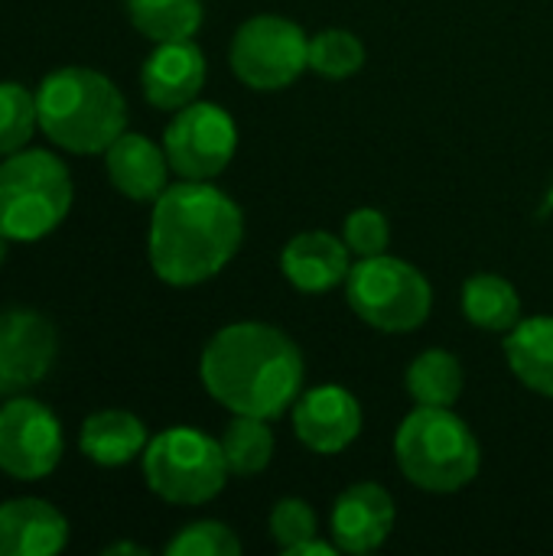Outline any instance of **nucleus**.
Returning a JSON list of instances; mask_svg holds the SVG:
<instances>
[{"label": "nucleus", "instance_id": "5701e85b", "mask_svg": "<svg viewBox=\"0 0 553 556\" xmlns=\"http://www.w3.org/2000/svg\"><path fill=\"white\" fill-rule=\"evenodd\" d=\"M218 443H222L228 472L238 479H251V476L264 472L274 459V433H271L267 420H261V417L235 414V420L225 427Z\"/></svg>", "mask_w": 553, "mask_h": 556}, {"label": "nucleus", "instance_id": "20e7f679", "mask_svg": "<svg viewBox=\"0 0 553 556\" xmlns=\"http://www.w3.org/2000/svg\"><path fill=\"white\" fill-rule=\"evenodd\" d=\"M394 459L404 479L424 492L466 489L482 466L479 440L453 407H414L394 433Z\"/></svg>", "mask_w": 553, "mask_h": 556}, {"label": "nucleus", "instance_id": "f257e3e1", "mask_svg": "<svg viewBox=\"0 0 553 556\" xmlns=\"http://www.w3.org/2000/svg\"><path fill=\"white\" fill-rule=\"evenodd\" d=\"M244 241L238 202L212 182L183 179L153 202L147 254L169 287H199L222 274Z\"/></svg>", "mask_w": 553, "mask_h": 556}, {"label": "nucleus", "instance_id": "ddd939ff", "mask_svg": "<svg viewBox=\"0 0 553 556\" xmlns=\"http://www.w3.org/2000/svg\"><path fill=\"white\" fill-rule=\"evenodd\" d=\"M205 55L192 39L156 42L140 68L143 98L160 111H179L192 104L205 85Z\"/></svg>", "mask_w": 553, "mask_h": 556}, {"label": "nucleus", "instance_id": "6ab92c4d", "mask_svg": "<svg viewBox=\"0 0 553 556\" xmlns=\"http://www.w3.org/2000/svg\"><path fill=\"white\" fill-rule=\"evenodd\" d=\"M505 358L528 391L553 397V316H528L505 332Z\"/></svg>", "mask_w": 553, "mask_h": 556}, {"label": "nucleus", "instance_id": "7ed1b4c3", "mask_svg": "<svg viewBox=\"0 0 553 556\" xmlns=\"http://www.w3.org/2000/svg\"><path fill=\"white\" fill-rule=\"evenodd\" d=\"M39 130L68 153H104L127 130V101L121 88L85 65H65L36 88Z\"/></svg>", "mask_w": 553, "mask_h": 556}, {"label": "nucleus", "instance_id": "7c9ffc66", "mask_svg": "<svg viewBox=\"0 0 553 556\" xmlns=\"http://www.w3.org/2000/svg\"><path fill=\"white\" fill-rule=\"evenodd\" d=\"M10 244H13V241H10V238H3V235H0V264H3V261H7V248H10Z\"/></svg>", "mask_w": 553, "mask_h": 556}, {"label": "nucleus", "instance_id": "423d86ee", "mask_svg": "<svg viewBox=\"0 0 553 556\" xmlns=\"http://www.w3.org/2000/svg\"><path fill=\"white\" fill-rule=\"evenodd\" d=\"M345 300L352 313L378 332H414L433 309L430 280L401 257H359L345 277Z\"/></svg>", "mask_w": 553, "mask_h": 556}, {"label": "nucleus", "instance_id": "6e6552de", "mask_svg": "<svg viewBox=\"0 0 553 556\" xmlns=\"http://www.w3.org/2000/svg\"><path fill=\"white\" fill-rule=\"evenodd\" d=\"M228 62L248 88L280 91L310 68V36L287 16L261 13L235 29Z\"/></svg>", "mask_w": 553, "mask_h": 556}, {"label": "nucleus", "instance_id": "c85d7f7f", "mask_svg": "<svg viewBox=\"0 0 553 556\" xmlns=\"http://www.w3.org/2000/svg\"><path fill=\"white\" fill-rule=\"evenodd\" d=\"M332 556V554H339V547L336 544H323L319 538H313V541H306V544H300L297 551H293V556ZM290 556V554H287Z\"/></svg>", "mask_w": 553, "mask_h": 556}, {"label": "nucleus", "instance_id": "aec40b11", "mask_svg": "<svg viewBox=\"0 0 553 556\" xmlns=\"http://www.w3.org/2000/svg\"><path fill=\"white\" fill-rule=\"evenodd\" d=\"M463 316L486 332H512L521 323V296L499 274H476L463 283Z\"/></svg>", "mask_w": 553, "mask_h": 556}, {"label": "nucleus", "instance_id": "f03ea898", "mask_svg": "<svg viewBox=\"0 0 553 556\" xmlns=\"http://www.w3.org/2000/svg\"><path fill=\"white\" fill-rule=\"evenodd\" d=\"M303 375L297 342L284 329L254 319L218 329L199 358V378L212 401L261 420H277L293 407Z\"/></svg>", "mask_w": 553, "mask_h": 556}, {"label": "nucleus", "instance_id": "f8f14e48", "mask_svg": "<svg viewBox=\"0 0 553 556\" xmlns=\"http://www.w3.org/2000/svg\"><path fill=\"white\" fill-rule=\"evenodd\" d=\"M293 433L319 456H336L362 433V404L339 384H319L300 394L290 407Z\"/></svg>", "mask_w": 553, "mask_h": 556}, {"label": "nucleus", "instance_id": "bb28decb", "mask_svg": "<svg viewBox=\"0 0 553 556\" xmlns=\"http://www.w3.org/2000/svg\"><path fill=\"white\" fill-rule=\"evenodd\" d=\"M319 534L316 511L303 498H280L271 511V538L284 554H293L300 544L313 541Z\"/></svg>", "mask_w": 553, "mask_h": 556}, {"label": "nucleus", "instance_id": "c756f323", "mask_svg": "<svg viewBox=\"0 0 553 556\" xmlns=\"http://www.w3.org/2000/svg\"><path fill=\"white\" fill-rule=\"evenodd\" d=\"M114 554H137V556H147L143 547H137V544H114V547H108L104 556H114Z\"/></svg>", "mask_w": 553, "mask_h": 556}, {"label": "nucleus", "instance_id": "2eb2a0df", "mask_svg": "<svg viewBox=\"0 0 553 556\" xmlns=\"http://www.w3.org/2000/svg\"><path fill=\"white\" fill-rule=\"evenodd\" d=\"M352 251L329 231H303L280 251V274L300 293H329L345 283L352 270Z\"/></svg>", "mask_w": 553, "mask_h": 556}, {"label": "nucleus", "instance_id": "39448f33", "mask_svg": "<svg viewBox=\"0 0 553 556\" xmlns=\"http://www.w3.org/2000/svg\"><path fill=\"white\" fill-rule=\"evenodd\" d=\"M75 199L68 166L49 150H20L0 160V235L29 244L52 235Z\"/></svg>", "mask_w": 553, "mask_h": 556}, {"label": "nucleus", "instance_id": "9b49d317", "mask_svg": "<svg viewBox=\"0 0 553 556\" xmlns=\"http://www.w3.org/2000/svg\"><path fill=\"white\" fill-rule=\"evenodd\" d=\"M55 362V329L36 309L0 313V394L39 384Z\"/></svg>", "mask_w": 553, "mask_h": 556}, {"label": "nucleus", "instance_id": "4be33fe9", "mask_svg": "<svg viewBox=\"0 0 553 556\" xmlns=\"http://www.w3.org/2000/svg\"><path fill=\"white\" fill-rule=\"evenodd\" d=\"M124 10L153 42L192 39L202 26V0H124Z\"/></svg>", "mask_w": 553, "mask_h": 556}, {"label": "nucleus", "instance_id": "a211bd4d", "mask_svg": "<svg viewBox=\"0 0 553 556\" xmlns=\"http://www.w3.org/2000/svg\"><path fill=\"white\" fill-rule=\"evenodd\" d=\"M147 427L130 410H98L85 417L78 433V450L95 466H127L147 450Z\"/></svg>", "mask_w": 553, "mask_h": 556}, {"label": "nucleus", "instance_id": "cd10ccee", "mask_svg": "<svg viewBox=\"0 0 553 556\" xmlns=\"http://www.w3.org/2000/svg\"><path fill=\"white\" fill-rule=\"evenodd\" d=\"M342 241L349 244V251L355 257H378V254H388L391 225H388L385 212L365 205V208L349 212V218L342 225Z\"/></svg>", "mask_w": 553, "mask_h": 556}, {"label": "nucleus", "instance_id": "4468645a", "mask_svg": "<svg viewBox=\"0 0 553 556\" xmlns=\"http://www.w3.org/2000/svg\"><path fill=\"white\" fill-rule=\"evenodd\" d=\"M329 525L342 554H372L394 528V498L378 482H355L336 498Z\"/></svg>", "mask_w": 553, "mask_h": 556}, {"label": "nucleus", "instance_id": "0eeeda50", "mask_svg": "<svg viewBox=\"0 0 553 556\" xmlns=\"http://www.w3.org/2000/svg\"><path fill=\"white\" fill-rule=\"evenodd\" d=\"M150 492L169 505H205L228 482L222 443L196 427H169L140 456Z\"/></svg>", "mask_w": 553, "mask_h": 556}, {"label": "nucleus", "instance_id": "dca6fc26", "mask_svg": "<svg viewBox=\"0 0 553 556\" xmlns=\"http://www.w3.org/2000/svg\"><path fill=\"white\" fill-rule=\"evenodd\" d=\"M104 169L111 186L134 202H156L173 173L163 143H153L150 137L130 130H124L104 150Z\"/></svg>", "mask_w": 553, "mask_h": 556}, {"label": "nucleus", "instance_id": "f3484780", "mask_svg": "<svg viewBox=\"0 0 553 556\" xmlns=\"http://www.w3.org/2000/svg\"><path fill=\"white\" fill-rule=\"evenodd\" d=\"M68 544L65 515L42 498L0 505V556H55Z\"/></svg>", "mask_w": 553, "mask_h": 556}, {"label": "nucleus", "instance_id": "1a4fd4ad", "mask_svg": "<svg viewBox=\"0 0 553 556\" xmlns=\"http://www.w3.org/2000/svg\"><path fill=\"white\" fill-rule=\"evenodd\" d=\"M163 150L179 179L212 182L238 153V124L222 104L192 101L173 111L163 130Z\"/></svg>", "mask_w": 553, "mask_h": 556}, {"label": "nucleus", "instance_id": "b1692460", "mask_svg": "<svg viewBox=\"0 0 553 556\" xmlns=\"http://www.w3.org/2000/svg\"><path fill=\"white\" fill-rule=\"evenodd\" d=\"M39 127L36 91L20 81H0V160L26 150Z\"/></svg>", "mask_w": 553, "mask_h": 556}, {"label": "nucleus", "instance_id": "412c9836", "mask_svg": "<svg viewBox=\"0 0 553 556\" xmlns=\"http://www.w3.org/2000/svg\"><path fill=\"white\" fill-rule=\"evenodd\" d=\"M466 388L463 365L447 349L420 352L407 368V394L420 407H453Z\"/></svg>", "mask_w": 553, "mask_h": 556}, {"label": "nucleus", "instance_id": "9d476101", "mask_svg": "<svg viewBox=\"0 0 553 556\" xmlns=\"http://www.w3.org/2000/svg\"><path fill=\"white\" fill-rule=\"evenodd\" d=\"M62 453V424L46 404L10 397L0 407V472L16 482H39L55 472Z\"/></svg>", "mask_w": 553, "mask_h": 556}, {"label": "nucleus", "instance_id": "393cba45", "mask_svg": "<svg viewBox=\"0 0 553 556\" xmlns=\"http://www.w3.org/2000/svg\"><path fill=\"white\" fill-rule=\"evenodd\" d=\"M365 65V46L349 29H323L310 36V68L323 78H349Z\"/></svg>", "mask_w": 553, "mask_h": 556}, {"label": "nucleus", "instance_id": "a878e982", "mask_svg": "<svg viewBox=\"0 0 553 556\" xmlns=\"http://www.w3.org/2000/svg\"><path fill=\"white\" fill-rule=\"evenodd\" d=\"M169 556H238L241 554V541L238 534L222 525V521H196L186 525L169 544Z\"/></svg>", "mask_w": 553, "mask_h": 556}]
</instances>
